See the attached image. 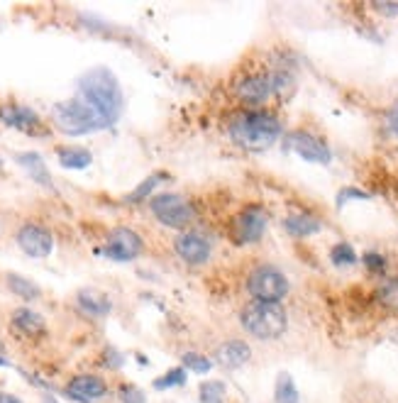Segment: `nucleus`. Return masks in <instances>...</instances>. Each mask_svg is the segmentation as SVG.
Listing matches in <instances>:
<instances>
[{"instance_id":"obj_26","label":"nucleus","mask_w":398,"mask_h":403,"mask_svg":"<svg viewBox=\"0 0 398 403\" xmlns=\"http://www.w3.org/2000/svg\"><path fill=\"white\" fill-rule=\"evenodd\" d=\"M225 396V384L223 381H208L201 386V401L203 403H223Z\"/></svg>"},{"instance_id":"obj_35","label":"nucleus","mask_w":398,"mask_h":403,"mask_svg":"<svg viewBox=\"0 0 398 403\" xmlns=\"http://www.w3.org/2000/svg\"><path fill=\"white\" fill-rule=\"evenodd\" d=\"M44 403H54V401H51V399H44Z\"/></svg>"},{"instance_id":"obj_24","label":"nucleus","mask_w":398,"mask_h":403,"mask_svg":"<svg viewBox=\"0 0 398 403\" xmlns=\"http://www.w3.org/2000/svg\"><path fill=\"white\" fill-rule=\"evenodd\" d=\"M161 181H164V174H151L149 179L142 181L137 188H135L132 193H130V196H128V203H139V201H144L147 196H151V191H154V188L159 186Z\"/></svg>"},{"instance_id":"obj_12","label":"nucleus","mask_w":398,"mask_h":403,"mask_svg":"<svg viewBox=\"0 0 398 403\" xmlns=\"http://www.w3.org/2000/svg\"><path fill=\"white\" fill-rule=\"evenodd\" d=\"M286 147L296 151L298 156H303L306 161H316V164H328L330 161V149L325 147V142H321V140L308 132H291L286 137Z\"/></svg>"},{"instance_id":"obj_29","label":"nucleus","mask_w":398,"mask_h":403,"mask_svg":"<svg viewBox=\"0 0 398 403\" xmlns=\"http://www.w3.org/2000/svg\"><path fill=\"white\" fill-rule=\"evenodd\" d=\"M364 264L371 274H384V269H386V259H384V254H379V252H366Z\"/></svg>"},{"instance_id":"obj_31","label":"nucleus","mask_w":398,"mask_h":403,"mask_svg":"<svg viewBox=\"0 0 398 403\" xmlns=\"http://www.w3.org/2000/svg\"><path fill=\"white\" fill-rule=\"evenodd\" d=\"M376 8H379L381 13H386V15H398V5H389V3H384V5H376Z\"/></svg>"},{"instance_id":"obj_2","label":"nucleus","mask_w":398,"mask_h":403,"mask_svg":"<svg viewBox=\"0 0 398 403\" xmlns=\"http://www.w3.org/2000/svg\"><path fill=\"white\" fill-rule=\"evenodd\" d=\"M228 135L237 147L247 151H264L281 137V123L269 113H242L228 125Z\"/></svg>"},{"instance_id":"obj_34","label":"nucleus","mask_w":398,"mask_h":403,"mask_svg":"<svg viewBox=\"0 0 398 403\" xmlns=\"http://www.w3.org/2000/svg\"><path fill=\"white\" fill-rule=\"evenodd\" d=\"M0 366H8V359H3V357H0Z\"/></svg>"},{"instance_id":"obj_7","label":"nucleus","mask_w":398,"mask_h":403,"mask_svg":"<svg viewBox=\"0 0 398 403\" xmlns=\"http://www.w3.org/2000/svg\"><path fill=\"white\" fill-rule=\"evenodd\" d=\"M144 242L132 228H113L106 237V256L115 261H132L142 254Z\"/></svg>"},{"instance_id":"obj_15","label":"nucleus","mask_w":398,"mask_h":403,"mask_svg":"<svg viewBox=\"0 0 398 403\" xmlns=\"http://www.w3.org/2000/svg\"><path fill=\"white\" fill-rule=\"evenodd\" d=\"M216 359L225 369H240V366H244L252 359V349L242 340H230V342H223L218 347Z\"/></svg>"},{"instance_id":"obj_5","label":"nucleus","mask_w":398,"mask_h":403,"mask_svg":"<svg viewBox=\"0 0 398 403\" xmlns=\"http://www.w3.org/2000/svg\"><path fill=\"white\" fill-rule=\"evenodd\" d=\"M247 293L254 301L264 303H281L289 293V281L276 266L261 264L249 271L247 276Z\"/></svg>"},{"instance_id":"obj_16","label":"nucleus","mask_w":398,"mask_h":403,"mask_svg":"<svg viewBox=\"0 0 398 403\" xmlns=\"http://www.w3.org/2000/svg\"><path fill=\"white\" fill-rule=\"evenodd\" d=\"M13 328L20 330L23 335H30V337H39V335L46 333V323L39 313H35L32 308H18L13 311Z\"/></svg>"},{"instance_id":"obj_23","label":"nucleus","mask_w":398,"mask_h":403,"mask_svg":"<svg viewBox=\"0 0 398 403\" xmlns=\"http://www.w3.org/2000/svg\"><path fill=\"white\" fill-rule=\"evenodd\" d=\"M276 403H298L296 384L289 374H279L276 379Z\"/></svg>"},{"instance_id":"obj_19","label":"nucleus","mask_w":398,"mask_h":403,"mask_svg":"<svg viewBox=\"0 0 398 403\" xmlns=\"http://www.w3.org/2000/svg\"><path fill=\"white\" fill-rule=\"evenodd\" d=\"M56 154H59V164L64 169H86L93 161V154L83 147H59Z\"/></svg>"},{"instance_id":"obj_3","label":"nucleus","mask_w":398,"mask_h":403,"mask_svg":"<svg viewBox=\"0 0 398 403\" xmlns=\"http://www.w3.org/2000/svg\"><path fill=\"white\" fill-rule=\"evenodd\" d=\"M240 323L256 340H279L289 328V316L281 303L252 301L242 308Z\"/></svg>"},{"instance_id":"obj_8","label":"nucleus","mask_w":398,"mask_h":403,"mask_svg":"<svg viewBox=\"0 0 398 403\" xmlns=\"http://www.w3.org/2000/svg\"><path fill=\"white\" fill-rule=\"evenodd\" d=\"M15 242H18V247L23 249L25 254L32 256V259H44V256H49L51 249H54V237H51V232L37 223H25L23 228L18 230V235H15Z\"/></svg>"},{"instance_id":"obj_22","label":"nucleus","mask_w":398,"mask_h":403,"mask_svg":"<svg viewBox=\"0 0 398 403\" xmlns=\"http://www.w3.org/2000/svg\"><path fill=\"white\" fill-rule=\"evenodd\" d=\"M376 301L386 311H398V279H389L376 289Z\"/></svg>"},{"instance_id":"obj_17","label":"nucleus","mask_w":398,"mask_h":403,"mask_svg":"<svg viewBox=\"0 0 398 403\" xmlns=\"http://www.w3.org/2000/svg\"><path fill=\"white\" fill-rule=\"evenodd\" d=\"M78 306H81V311H86L88 316H96V318H103L110 313V298L106 296L103 291L98 289H81L76 296Z\"/></svg>"},{"instance_id":"obj_20","label":"nucleus","mask_w":398,"mask_h":403,"mask_svg":"<svg viewBox=\"0 0 398 403\" xmlns=\"http://www.w3.org/2000/svg\"><path fill=\"white\" fill-rule=\"evenodd\" d=\"M5 286L10 289V293L25 298V301H35V298L42 296L39 286H37L35 281L25 279V276H20V274H8V276H5Z\"/></svg>"},{"instance_id":"obj_1","label":"nucleus","mask_w":398,"mask_h":403,"mask_svg":"<svg viewBox=\"0 0 398 403\" xmlns=\"http://www.w3.org/2000/svg\"><path fill=\"white\" fill-rule=\"evenodd\" d=\"M78 98L93 108L103 128L118 123L125 108L123 88H120L115 73L106 66H96L78 78Z\"/></svg>"},{"instance_id":"obj_30","label":"nucleus","mask_w":398,"mask_h":403,"mask_svg":"<svg viewBox=\"0 0 398 403\" xmlns=\"http://www.w3.org/2000/svg\"><path fill=\"white\" fill-rule=\"evenodd\" d=\"M120 401L123 403H147L144 394L137 386H120Z\"/></svg>"},{"instance_id":"obj_9","label":"nucleus","mask_w":398,"mask_h":403,"mask_svg":"<svg viewBox=\"0 0 398 403\" xmlns=\"http://www.w3.org/2000/svg\"><path fill=\"white\" fill-rule=\"evenodd\" d=\"M174 249L179 254V259H183L191 266H201L211 259L213 254V242L198 230H186L179 237L174 240Z\"/></svg>"},{"instance_id":"obj_36","label":"nucleus","mask_w":398,"mask_h":403,"mask_svg":"<svg viewBox=\"0 0 398 403\" xmlns=\"http://www.w3.org/2000/svg\"><path fill=\"white\" fill-rule=\"evenodd\" d=\"M0 352H3V342H0Z\"/></svg>"},{"instance_id":"obj_25","label":"nucleus","mask_w":398,"mask_h":403,"mask_svg":"<svg viewBox=\"0 0 398 403\" xmlns=\"http://www.w3.org/2000/svg\"><path fill=\"white\" fill-rule=\"evenodd\" d=\"M330 259H332V264H337V266H349V264H354V261H357V254H354L352 244L340 242V244H335V247L330 249Z\"/></svg>"},{"instance_id":"obj_10","label":"nucleus","mask_w":398,"mask_h":403,"mask_svg":"<svg viewBox=\"0 0 398 403\" xmlns=\"http://www.w3.org/2000/svg\"><path fill=\"white\" fill-rule=\"evenodd\" d=\"M266 211L259 206H247L237 218H235V240L242 244L259 242L266 230Z\"/></svg>"},{"instance_id":"obj_33","label":"nucleus","mask_w":398,"mask_h":403,"mask_svg":"<svg viewBox=\"0 0 398 403\" xmlns=\"http://www.w3.org/2000/svg\"><path fill=\"white\" fill-rule=\"evenodd\" d=\"M389 125L394 128V132H398V108L389 115Z\"/></svg>"},{"instance_id":"obj_6","label":"nucleus","mask_w":398,"mask_h":403,"mask_svg":"<svg viewBox=\"0 0 398 403\" xmlns=\"http://www.w3.org/2000/svg\"><path fill=\"white\" fill-rule=\"evenodd\" d=\"M149 211L154 218L166 228H186L193 218H196V208L191 201L181 196V193H156L149 201Z\"/></svg>"},{"instance_id":"obj_4","label":"nucleus","mask_w":398,"mask_h":403,"mask_svg":"<svg viewBox=\"0 0 398 403\" xmlns=\"http://www.w3.org/2000/svg\"><path fill=\"white\" fill-rule=\"evenodd\" d=\"M51 123L61 130L64 135H88L103 130L98 115L93 113L91 106L81 101V98H69V101H61L51 106Z\"/></svg>"},{"instance_id":"obj_11","label":"nucleus","mask_w":398,"mask_h":403,"mask_svg":"<svg viewBox=\"0 0 398 403\" xmlns=\"http://www.w3.org/2000/svg\"><path fill=\"white\" fill-rule=\"evenodd\" d=\"M274 93H276V83H274V76H269V73L247 76L237 83V98L242 103H249V106L266 103Z\"/></svg>"},{"instance_id":"obj_14","label":"nucleus","mask_w":398,"mask_h":403,"mask_svg":"<svg viewBox=\"0 0 398 403\" xmlns=\"http://www.w3.org/2000/svg\"><path fill=\"white\" fill-rule=\"evenodd\" d=\"M0 120H3L5 125H10V128L23 130V132H30V135H39L42 130H44L42 118L27 106H15L13 103V106L0 108Z\"/></svg>"},{"instance_id":"obj_32","label":"nucleus","mask_w":398,"mask_h":403,"mask_svg":"<svg viewBox=\"0 0 398 403\" xmlns=\"http://www.w3.org/2000/svg\"><path fill=\"white\" fill-rule=\"evenodd\" d=\"M0 403H23V401L13 394H0Z\"/></svg>"},{"instance_id":"obj_27","label":"nucleus","mask_w":398,"mask_h":403,"mask_svg":"<svg viewBox=\"0 0 398 403\" xmlns=\"http://www.w3.org/2000/svg\"><path fill=\"white\" fill-rule=\"evenodd\" d=\"M183 381H186V371H183V369H171L166 376L156 379L154 386H156V389H169V386H181Z\"/></svg>"},{"instance_id":"obj_18","label":"nucleus","mask_w":398,"mask_h":403,"mask_svg":"<svg viewBox=\"0 0 398 403\" xmlns=\"http://www.w3.org/2000/svg\"><path fill=\"white\" fill-rule=\"evenodd\" d=\"M284 228L291 237H311L321 230V220L313 218V216H306V213H293L284 220Z\"/></svg>"},{"instance_id":"obj_28","label":"nucleus","mask_w":398,"mask_h":403,"mask_svg":"<svg viewBox=\"0 0 398 403\" xmlns=\"http://www.w3.org/2000/svg\"><path fill=\"white\" fill-rule=\"evenodd\" d=\"M183 364H186L191 371H196V374H206V371H211V359L201 357V354H193V352L183 357Z\"/></svg>"},{"instance_id":"obj_13","label":"nucleus","mask_w":398,"mask_h":403,"mask_svg":"<svg viewBox=\"0 0 398 403\" xmlns=\"http://www.w3.org/2000/svg\"><path fill=\"white\" fill-rule=\"evenodd\" d=\"M108 394V384L96 374H78L73 376L66 386V396H71L73 401L78 403H91V401H98Z\"/></svg>"},{"instance_id":"obj_21","label":"nucleus","mask_w":398,"mask_h":403,"mask_svg":"<svg viewBox=\"0 0 398 403\" xmlns=\"http://www.w3.org/2000/svg\"><path fill=\"white\" fill-rule=\"evenodd\" d=\"M18 161L30 171V174H32L35 181L44 183V186H51L49 171H46V166H44V161H42L39 154H35V151H27V154H18Z\"/></svg>"}]
</instances>
